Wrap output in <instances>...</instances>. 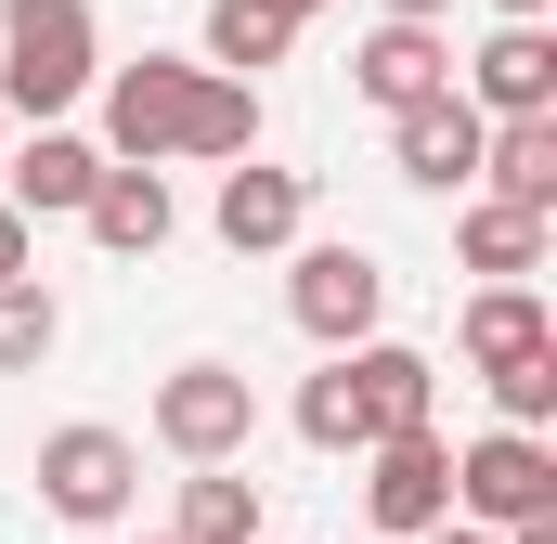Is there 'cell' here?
Returning a JSON list of instances; mask_svg holds the SVG:
<instances>
[{"label": "cell", "mask_w": 557, "mask_h": 544, "mask_svg": "<svg viewBox=\"0 0 557 544\" xmlns=\"http://www.w3.org/2000/svg\"><path fill=\"white\" fill-rule=\"evenodd\" d=\"M169 156H260V91L182 65V52L117 65L104 78V169H169Z\"/></svg>", "instance_id": "cell-1"}, {"label": "cell", "mask_w": 557, "mask_h": 544, "mask_svg": "<svg viewBox=\"0 0 557 544\" xmlns=\"http://www.w3.org/2000/svg\"><path fill=\"white\" fill-rule=\"evenodd\" d=\"M428 350H389V337H363V350H324V376L298 390V441L311 454H376V441H416L428 428Z\"/></svg>", "instance_id": "cell-2"}, {"label": "cell", "mask_w": 557, "mask_h": 544, "mask_svg": "<svg viewBox=\"0 0 557 544\" xmlns=\"http://www.w3.org/2000/svg\"><path fill=\"white\" fill-rule=\"evenodd\" d=\"M91 78H104L91 0H0V118H39V131H52Z\"/></svg>", "instance_id": "cell-3"}, {"label": "cell", "mask_w": 557, "mask_h": 544, "mask_svg": "<svg viewBox=\"0 0 557 544\" xmlns=\"http://www.w3.org/2000/svg\"><path fill=\"white\" fill-rule=\"evenodd\" d=\"M454 519H467V532H532V519H557V454L532 428L467 441V454H454Z\"/></svg>", "instance_id": "cell-4"}, {"label": "cell", "mask_w": 557, "mask_h": 544, "mask_svg": "<svg viewBox=\"0 0 557 544\" xmlns=\"http://www.w3.org/2000/svg\"><path fill=\"white\" fill-rule=\"evenodd\" d=\"M247 428H260V390H247L234 363H169V390H156V441H169L182 467H234Z\"/></svg>", "instance_id": "cell-5"}, {"label": "cell", "mask_w": 557, "mask_h": 544, "mask_svg": "<svg viewBox=\"0 0 557 544\" xmlns=\"http://www.w3.org/2000/svg\"><path fill=\"white\" fill-rule=\"evenodd\" d=\"M131 493H143V454L117 428H52V441H39V506H52V519L104 532V519H131Z\"/></svg>", "instance_id": "cell-6"}, {"label": "cell", "mask_w": 557, "mask_h": 544, "mask_svg": "<svg viewBox=\"0 0 557 544\" xmlns=\"http://www.w3.org/2000/svg\"><path fill=\"white\" fill-rule=\"evenodd\" d=\"M285 311H298V337L363 350V337H376V311H389V272L363 260V247H298V272H285Z\"/></svg>", "instance_id": "cell-7"}, {"label": "cell", "mask_w": 557, "mask_h": 544, "mask_svg": "<svg viewBox=\"0 0 557 544\" xmlns=\"http://www.w3.org/2000/svg\"><path fill=\"white\" fill-rule=\"evenodd\" d=\"M363 519H376V544H416V532L454 519V454H441V428L363 454Z\"/></svg>", "instance_id": "cell-8"}, {"label": "cell", "mask_w": 557, "mask_h": 544, "mask_svg": "<svg viewBox=\"0 0 557 544\" xmlns=\"http://www.w3.org/2000/svg\"><path fill=\"white\" fill-rule=\"evenodd\" d=\"M467 118L506 131V118H557V39L545 26H493L467 52Z\"/></svg>", "instance_id": "cell-9"}, {"label": "cell", "mask_w": 557, "mask_h": 544, "mask_svg": "<svg viewBox=\"0 0 557 544\" xmlns=\"http://www.w3.org/2000/svg\"><path fill=\"white\" fill-rule=\"evenodd\" d=\"M350 78H363V104H389V118H416L454 91V39L441 26H376L363 52H350Z\"/></svg>", "instance_id": "cell-10"}, {"label": "cell", "mask_w": 557, "mask_h": 544, "mask_svg": "<svg viewBox=\"0 0 557 544\" xmlns=\"http://www.w3.org/2000/svg\"><path fill=\"white\" fill-rule=\"evenodd\" d=\"M298 221H311V182L298 169H221V247L234 260H273V247H298Z\"/></svg>", "instance_id": "cell-11"}, {"label": "cell", "mask_w": 557, "mask_h": 544, "mask_svg": "<svg viewBox=\"0 0 557 544\" xmlns=\"http://www.w3.org/2000/svg\"><path fill=\"white\" fill-rule=\"evenodd\" d=\"M91 182H104V143H78V131H39L26 156H13V221H78L91 208Z\"/></svg>", "instance_id": "cell-12"}, {"label": "cell", "mask_w": 557, "mask_h": 544, "mask_svg": "<svg viewBox=\"0 0 557 544\" xmlns=\"http://www.w3.org/2000/svg\"><path fill=\"white\" fill-rule=\"evenodd\" d=\"M389 156H403V182H428V195L480 182V118H467V91H441V104H416V118H389Z\"/></svg>", "instance_id": "cell-13"}, {"label": "cell", "mask_w": 557, "mask_h": 544, "mask_svg": "<svg viewBox=\"0 0 557 544\" xmlns=\"http://www.w3.org/2000/svg\"><path fill=\"white\" fill-rule=\"evenodd\" d=\"M480 182H493V208L557 221V118H506V131H480Z\"/></svg>", "instance_id": "cell-14"}, {"label": "cell", "mask_w": 557, "mask_h": 544, "mask_svg": "<svg viewBox=\"0 0 557 544\" xmlns=\"http://www.w3.org/2000/svg\"><path fill=\"white\" fill-rule=\"evenodd\" d=\"M78 221H91L104 260H156V247H169V182H156V169H104Z\"/></svg>", "instance_id": "cell-15"}, {"label": "cell", "mask_w": 557, "mask_h": 544, "mask_svg": "<svg viewBox=\"0 0 557 544\" xmlns=\"http://www.w3.org/2000/svg\"><path fill=\"white\" fill-rule=\"evenodd\" d=\"M532 350H557L545 298H532V285H480V298H467V363L506 376V363H532Z\"/></svg>", "instance_id": "cell-16"}, {"label": "cell", "mask_w": 557, "mask_h": 544, "mask_svg": "<svg viewBox=\"0 0 557 544\" xmlns=\"http://www.w3.org/2000/svg\"><path fill=\"white\" fill-rule=\"evenodd\" d=\"M285 39H298V13H273V0H208V78L260 91V65H285Z\"/></svg>", "instance_id": "cell-17"}, {"label": "cell", "mask_w": 557, "mask_h": 544, "mask_svg": "<svg viewBox=\"0 0 557 544\" xmlns=\"http://www.w3.org/2000/svg\"><path fill=\"white\" fill-rule=\"evenodd\" d=\"M454 247H467V272H493V285H532V272H545V221H532V208H493V195H480Z\"/></svg>", "instance_id": "cell-18"}, {"label": "cell", "mask_w": 557, "mask_h": 544, "mask_svg": "<svg viewBox=\"0 0 557 544\" xmlns=\"http://www.w3.org/2000/svg\"><path fill=\"white\" fill-rule=\"evenodd\" d=\"M169 544H260V480L195 467V480H182V532H169Z\"/></svg>", "instance_id": "cell-19"}, {"label": "cell", "mask_w": 557, "mask_h": 544, "mask_svg": "<svg viewBox=\"0 0 557 544\" xmlns=\"http://www.w3.org/2000/svg\"><path fill=\"white\" fill-rule=\"evenodd\" d=\"M52 337H65V311H52V285L26 272V285H0V376H26V363H52Z\"/></svg>", "instance_id": "cell-20"}, {"label": "cell", "mask_w": 557, "mask_h": 544, "mask_svg": "<svg viewBox=\"0 0 557 544\" xmlns=\"http://www.w3.org/2000/svg\"><path fill=\"white\" fill-rule=\"evenodd\" d=\"M493 415L545 441V415H557V350H532V363H506V376H493Z\"/></svg>", "instance_id": "cell-21"}, {"label": "cell", "mask_w": 557, "mask_h": 544, "mask_svg": "<svg viewBox=\"0 0 557 544\" xmlns=\"http://www.w3.org/2000/svg\"><path fill=\"white\" fill-rule=\"evenodd\" d=\"M0 285H26V221L0 208Z\"/></svg>", "instance_id": "cell-22"}, {"label": "cell", "mask_w": 557, "mask_h": 544, "mask_svg": "<svg viewBox=\"0 0 557 544\" xmlns=\"http://www.w3.org/2000/svg\"><path fill=\"white\" fill-rule=\"evenodd\" d=\"M376 13H389V26H441L454 0H376Z\"/></svg>", "instance_id": "cell-23"}, {"label": "cell", "mask_w": 557, "mask_h": 544, "mask_svg": "<svg viewBox=\"0 0 557 544\" xmlns=\"http://www.w3.org/2000/svg\"><path fill=\"white\" fill-rule=\"evenodd\" d=\"M416 544H493V532H467V519H441V532H416Z\"/></svg>", "instance_id": "cell-24"}, {"label": "cell", "mask_w": 557, "mask_h": 544, "mask_svg": "<svg viewBox=\"0 0 557 544\" xmlns=\"http://www.w3.org/2000/svg\"><path fill=\"white\" fill-rule=\"evenodd\" d=\"M493 13H506V26H545V0H493Z\"/></svg>", "instance_id": "cell-25"}, {"label": "cell", "mask_w": 557, "mask_h": 544, "mask_svg": "<svg viewBox=\"0 0 557 544\" xmlns=\"http://www.w3.org/2000/svg\"><path fill=\"white\" fill-rule=\"evenodd\" d=\"M273 13H311V0H273Z\"/></svg>", "instance_id": "cell-26"}, {"label": "cell", "mask_w": 557, "mask_h": 544, "mask_svg": "<svg viewBox=\"0 0 557 544\" xmlns=\"http://www.w3.org/2000/svg\"><path fill=\"white\" fill-rule=\"evenodd\" d=\"M143 544H169V532H143Z\"/></svg>", "instance_id": "cell-27"}, {"label": "cell", "mask_w": 557, "mask_h": 544, "mask_svg": "<svg viewBox=\"0 0 557 544\" xmlns=\"http://www.w3.org/2000/svg\"><path fill=\"white\" fill-rule=\"evenodd\" d=\"M363 544H376V532H363Z\"/></svg>", "instance_id": "cell-28"}]
</instances>
